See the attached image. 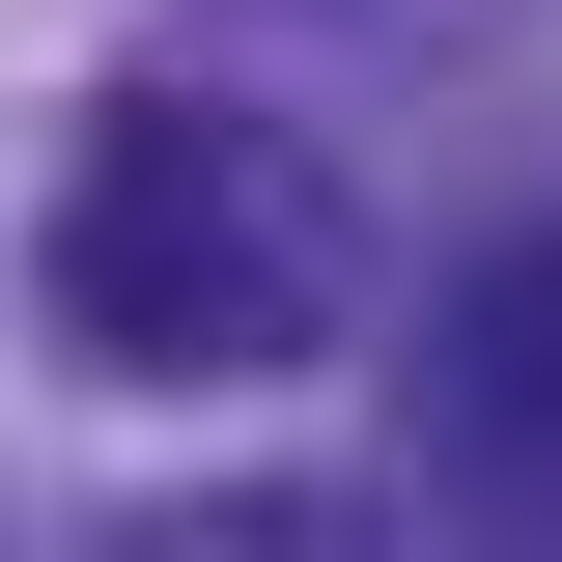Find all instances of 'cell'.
Returning a JSON list of instances; mask_svg holds the SVG:
<instances>
[{
    "label": "cell",
    "mask_w": 562,
    "mask_h": 562,
    "mask_svg": "<svg viewBox=\"0 0 562 562\" xmlns=\"http://www.w3.org/2000/svg\"><path fill=\"white\" fill-rule=\"evenodd\" d=\"M422 422L479 450V479H562V225H506L450 281V338H422Z\"/></svg>",
    "instance_id": "obj_2"
},
{
    "label": "cell",
    "mask_w": 562,
    "mask_h": 562,
    "mask_svg": "<svg viewBox=\"0 0 562 562\" xmlns=\"http://www.w3.org/2000/svg\"><path fill=\"white\" fill-rule=\"evenodd\" d=\"M338 338V225H310V169H281L254 113H198V85H113L57 169V366H113V394H254V366Z\"/></svg>",
    "instance_id": "obj_1"
}]
</instances>
